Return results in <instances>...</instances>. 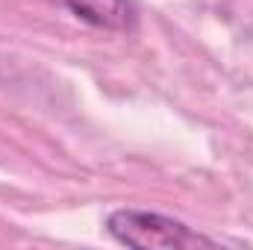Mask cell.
Returning <instances> with one entry per match:
<instances>
[{
	"label": "cell",
	"instance_id": "6da1fadb",
	"mask_svg": "<svg viewBox=\"0 0 253 250\" xmlns=\"http://www.w3.org/2000/svg\"><path fill=\"white\" fill-rule=\"evenodd\" d=\"M106 233L121 248L132 250H191L218 245L215 239L191 230L189 224L147 209H115L106 218Z\"/></svg>",
	"mask_w": 253,
	"mask_h": 250
},
{
	"label": "cell",
	"instance_id": "7a4b0ae2",
	"mask_svg": "<svg viewBox=\"0 0 253 250\" xmlns=\"http://www.w3.org/2000/svg\"><path fill=\"white\" fill-rule=\"evenodd\" d=\"M62 3L74 18L106 33H126L138 21V9L132 0H62Z\"/></svg>",
	"mask_w": 253,
	"mask_h": 250
}]
</instances>
